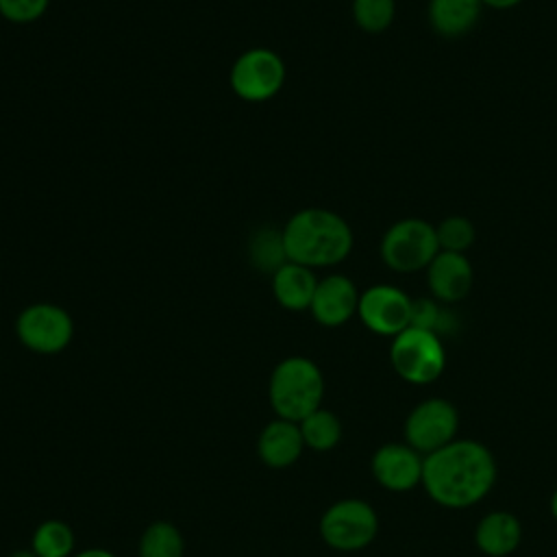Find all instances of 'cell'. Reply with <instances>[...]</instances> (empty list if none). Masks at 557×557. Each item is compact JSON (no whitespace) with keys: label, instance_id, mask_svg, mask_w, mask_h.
I'll use <instances>...</instances> for the list:
<instances>
[{"label":"cell","instance_id":"obj_15","mask_svg":"<svg viewBox=\"0 0 557 557\" xmlns=\"http://www.w3.org/2000/svg\"><path fill=\"white\" fill-rule=\"evenodd\" d=\"M318 281L320 278L311 268L296 261H285L272 274V294L283 309L305 311L311 307Z\"/></svg>","mask_w":557,"mask_h":557},{"label":"cell","instance_id":"obj_24","mask_svg":"<svg viewBox=\"0 0 557 557\" xmlns=\"http://www.w3.org/2000/svg\"><path fill=\"white\" fill-rule=\"evenodd\" d=\"M50 0H0V15L13 24H30L48 11Z\"/></svg>","mask_w":557,"mask_h":557},{"label":"cell","instance_id":"obj_9","mask_svg":"<svg viewBox=\"0 0 557 557\" xmlns=\"http://www.w3.org/2000/svg\"><path fill=\"white\" fill-rule=\"evenodd\" d=\"M17 339L33 352L57 355L74 335L70 313L54 302H33L15 320Z\"/></svg>","mask_w":557,"mask_h":557},{"label":"cell","instance_id":"obj_16","mask_svg":"<svg viewBox=\"0 0 557 557\" xmlns=\"http://www.w3.org/2000/svg\"><path fill=\"white\" fill-rule=\"evenodd\" d=\"M259 457L270 468H287L292 466L305 448L300 426L292 420H272L259 435Z\"/></svg>","mask_w":557,"mask_h":557},{"label":"cell","instance_id":"obj_5","mask_svg":"<svg viewBox=\"0 0 557 557\" xmlns=\"http://www.w3.org/2000/svg\"><path fill=\"white\" fill-rule=\"evenodd\" d=\"M389 363L394 372L411 385L437 381L446 368V348L433 331L407 326L389 344Z\"/></svg>","mask_w":557,"mask_h":557},{"label":"cell","instance_id":"obj_3","mask_svg":"<svg viewBox=\"0 0 557 557\" xmlns=\"http://www.w3.org/2000/svg\"><path fill=\"white\" fill-rule=\"evenodd\" d=\"M324 396V376L307 357L283 359L270 376V405L278 418L300 422L320 409Z\"/></svg>","mask_w":557,"mask_h":557},{"label":"cell","instance_id":"obj_14","mask_svg":"<svg viewBox=\"0 0 557 557\" xmlns=\"http://www.w3.org/2000/svg\"><path fill=\"white\" fill-rule=\"evenodd\" d=\"M522 542V524L511 511H490L474 527V544L487 557H507Z\"/></svg>","mask_w":557,"mask_h":557},{"label":"cell","instance_id":"obj_25","mask_svg":"<svg viewBox=\"0 0 557 557\" xmlns=\"http://www.w3.org/2000/svg\"><path fill=\"white\" fill-rule=\"evenodd\" d=\"M483 7H490V9H496V11H505V9H513L518 7L522 0H481Z\"/></svg>","mask_w":557,"mask_h":557},{"label":"cell","instance_id":"obj_22","mask_svg":"<svg viewBox=\"0 0 557 557\" xmlns=\"http://www.w3.org/2000/svg\"><path fill=\"white\" fill-rule=\"evenodd\" d=\"M396 0H352L355 24L370 35H379L394 24Z\"/></svg>","mask_w":557,"mask_h":557},{"label":"cell","instance_id":"obj_20","mask_svg":"<svg viewBox=\"0 0 557 557\" xmlns=\"http://www.w3.org/2000/svg\"><path fill=\"white\" fill-rule=\"evenodd\" d=\"M185 542L181 531L165 520L152 522L139 540V557H183Z\"/></svg>","mask_w":557,"mask_h":557},{"label":"cell","instance_id":"obj_28","mask_svg":"<svg viewBox=\"0 0 557 557\" xmlns=\"http://www.w3.org/2000/svg\"><path fill=\"white\" fill-rule=\"evenodd\" d=\"M9 557H37V553L30 548V550H26V548H22V550H15V553H11Z\"/></svg>","mask_w":557,"mask_h":557},{"label":"cell","instance_id":"obj_7","mask_svg":"<svg viewBox=\"0 0 557 557\" xmlns=\"http://www.w3.org/2000/svg\"><path fill=\"white\" fill-rule=\"evenodd\" d=\"M285 61L270 48H250L242 52L228 74L231 89L246 102H265L285 85Z\"/></svg>","mask_w":557,"mask_h":557},{"label":"cell","instance_id":"obj_8","mask_svg":"<svg viewBox=\"0 0 557 557\" xmlns=\"http://www.w3.org/2000/svg\"><path fill=\"white\" fill-rule=\"evenodd\" d=\"M459 413L457 407L440 396L418 403L405 418V442L420 455H429L457 440Z\"/></svg>","mask_w":557,"mask_h":557},{"label":"cell","instance_id":"obj_26","mask_svg":"<svg viewBox=\"0 0 557 557\" xmlns=\"http://www.w3.org/2000/svg\"><path fill=\"white\" fill-rule=\"evenodd\" d=\"M72 557H115V555L109 553V550H104V548H87V550L74 553Z\"/></svg>","mask_w":557,"mask_h":557},{"label":"cell","instance_id":"obj_18","mask_svg":"<svg viewBox=\"0 0 557 557\" xmlns=\"http://www.w3.org/2000/svg\"><path fill=\"white\" fill-rule=\"evenodd\" d=\"M300 426V435L305 446H309L311 450L324 453L337 446V442L342 440V422L339 418L329 411V409H315L311 411L307 418H302L298 422Z\"/></svg>","mask_w":557,"mask_h":557},{"label":"cell","instance_id":"obj_12","mask_svg":"<svg viewBox=\"0 0 557 557\" xmlns=\"http://www.w3.org/2000/svg\"><path fill=\"white\" fill-rule=\"evenodd\" d=\"M429 296L442 305H455L463 300L474 283V268L468 255L440 250L424 270Z\"/></svg>","mask_w":557,"mask_h":557},{"label":"cell","instance_id":"obj_4","mask_svg":"<svg viewBox=\"0 0 557 557\" xmlns=\"http://www.w3.org/2000/svg\"><path fill=\"white\" fill-rule=\"evenodd\" d=\"M379 252L392 272H424L440 252L435 224L424 218H403L383 233Z\"/></svg>","mask_w":557,"mask_h":557},{"label":"cell","instance_id":"obj_19","mask_svg":"<svg viewBox=\"0 0 557 557\" xmlns=\"http://www.w3.org/2000/svg\"><path fill=\"white\" fill-rule=\"evenodd\" d=\"M248 257L250 263L265 274H274L287 259L285 244H283V231L276 228H259L248 244Z\"/></svg>","mask_w":557,"mask_h":557},{"label":"cell","instance_id":"obj_17","mask_svg":"<svg viewBox=\"0 0 557 557\" xmlns=\"http://www.w3.org/2000/svg\"><path fill=\"white\" fill-rule=\"evenodd\" d=\"M481 0H429L426 17L429 26L446 39L468 35L481 20Z\"/></svg>","mask_w":557,"mask_h":557},{"label":"cell","instance_id":"obj_6","mask_svg":"<svg viewBox=\"0 0 557 557\" xmlns=\"http://www.w3.org/2000/svg\"><path fill=\"white\" fill-rule=\"evenodd\" d=\"M379 533V516L368 500L344 498L333 503L320 520L322 540L335 550H361Z\"/></svg>","mask_w":557,"mask_h":557},{"label":"cell","instance_id":"obj_21","mask_svg":"<svg viewBox=\"0 0 557 557\" xmlns=\"http://www.w3.org/2000/svg\"><path fill=\"white\" fill-rule=\"evenodd\" d=\"M37 557H72L74 533L61 520H46L33 533V546Z\"/></svg>","mask_w":557,"mask_h":557},{"label":"cell","instance_id":"obj_1","mask_svg":"<svg viewBox=\"0 0 557 557\" xmlns=\"http://www.w3.org/2000/svg\"><path fill=\"white\" fill-rule=\"evenodd\" d=\"M496 474V459L485 444L457 437L424 455L422 487L444 509H468L492 492Z\"/></svg>","mask_w":557,"mask_h":557},{"label":"cell","instance_id":"obj_10","mask_svg":"<svg viewBox=\"0 0 557 557\" xmlns=\"http://www.w3.org/2000/svg\"><path fill=\"white\" fill-rule=\"evenodd\" d=\"M411 302L413 298L400 287L376 283L359 294L357 315L374 335L396 337L400 331L411 326Z\"/></svg>","mask_w":557,"mask_h":557},{"label":"cell","instance_id":"obj_11","mask_svg":"<svg viewBox=\"0 0 557 557\" xmlns=\"http://www.w3.org/2000/svg\"><path fill=\"white\" fill-rule=\"evenodd\" d=\"M424 455L413 450L407 442H387L372 455V476L387 492H411L422 485Z\"/></svg>","mask_w":557,"mask_h":557},{"label":"cell","instance_id":"obj_27","mask_svg":"<svg viewBox=\"0 0 557 557\" xmlns=\"http://www.w3.org/2000/svg\"><path fill=\"white\" fill-rule=\"evenodd\" d=\"M548 509H550V516L557 520V487H555V492L550 494V500H548Z\"/></svg>","mask_w":557,"mask_h":557},{"label":"cell","instance_id":"obj_13","mask_svg":"<svg viewBox=\"0 0 557 557\" xmlns=\"http://www.w3.org/2000/svg\"><path fill=\"white\" fill-rule=\"evenodd\" d=\"M359 294L361 292L346 274H326L318 281L309 311L322 326H342L357 315Z\"/></svg>","mask_w":557,"mask_h":557},{"label":"cell","instance_id":"obj_2","mask_svg":"<svg viewBox=\"0 0 557 557\" xmlns=\"http://www.w3.org/2000/svg\"><path fill=\"white\" fill-rule=\"evenodd\" d=\"M281 231L287 259L311 270L342 263L355 244L350 224L339 213L322 207L296 211Z\"/></svg>","mask_w":557,"mask_h":557},{"label":"cell","instance_id":"obj_23","mask_svg":"<svg viewBox=\"0 0 557 557\" xmlns=\"http://www.w3.org/2000/svg\"><path fill=\"white\" fill-rule=\"evenodd\" d=\"M440 250L463 252L472 248L476 239V228L466 215H446L440 224H435Z\"/></svg>","mask_w":557,"mask_h":557}]
</instances>
